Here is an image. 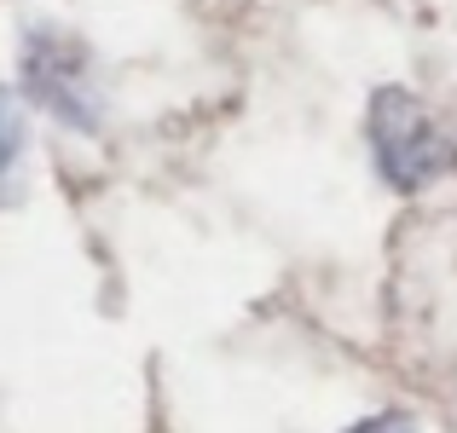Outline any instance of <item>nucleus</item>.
Instances as JSON below:
<instances>
[{
    "label": "nucleus",
    "mask_w": 457,
    "mask_h": 433,
    "mask_svg": "<svg viewBox=\"0 0 457 433\" xmlns=\"http://www.w3.org/2000/svg\"><path fill=\"white\" fill-rule=\"evenodd\" d=\"M365 139H370V162L394 191H423L457 162L446 127L423 110V99L405 87H377L365 110Z\"/></svg>",
    "instance_id": "f257e3e1"
},
{
    "label": "nucleus",
    "mask_w": 457,
    "mask_h": 433,
    "mask_svg": "<svg viewBox=\"0 0 457 433\" xmlns=\"http://www.w3.org/2000/svg\"><path fill=\"white\" fill-rule=\"evenodd\" d=\"M23 87L53 122L76 127V134H99V122H104L99 64H93L87 41H76L70 29L35 23L23 35Z\"/></svg>",
    "instance_id": "f03ea898"
},
{
    "label": "nucleus",
    "mask_w": 457,
    "mask_h": 433,
    "mask_svg": "<svg viewBox=\"0 0 457 433\" xmlns=\"http://www.w3.org/2000/svg\"><path fill=\"white\" fill-rule=\"evenodd\" d=\"M23 144H29L23 104L12 87H0V208L23 197Z\"/></svg>",
    "instance_id": "7ed1b4c3"
},
{
    "label": "nucleus",
    "mask_w": 457,
    "mask_h": 433,
    "mask_svg": "<svg viewBox=\"0 0 457 433\" xmlns=\"http://www.w3.org/2000/svg\"><path fill=\"white\" fill-rule=\"evenodd\" d=\"M347 433H417L411 416H400V411H382V416H365L359 428H347Z\"/></svg>",
    "instance_id": "20e7f679"
}]
</instances>
